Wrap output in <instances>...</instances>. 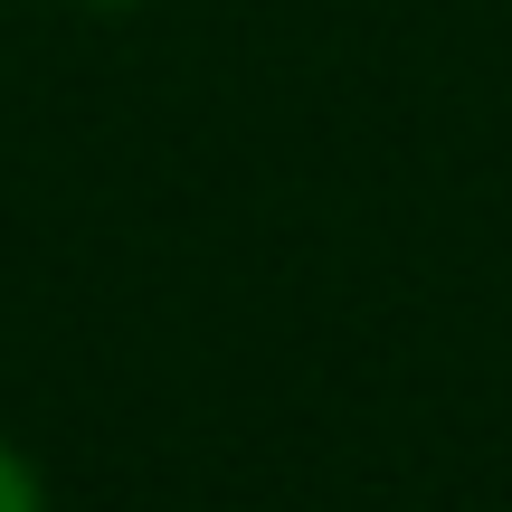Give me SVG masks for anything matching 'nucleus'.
<instances>
[{"label":"nucleus","mask_w":512,"mask_h":512,"mask_svg":"<svg viewBox=\"0 0 512 512\" xmlns=\"http://www.w3.org/2000/svg\"><path fill=\"white\" fill-rule=\"evenodd\" d=\"M86 10H105V19H124V10H143V0H86Z\"/></svg>","instance_id":"obj_2"},{"label":"nucleus","mask_w":512,"mask_h":512,"mask_svg":"<svg viewBox=\"0 0 512 512\" xmlns=\"http://www.w3.org/2000/svg\"><path fill=\"white\" fill-rule=\"evenodd\" d=\"M0 512H48V475L19 437H0Z\"/></svg>","instance_id":"obj_1"}]
</instances>
